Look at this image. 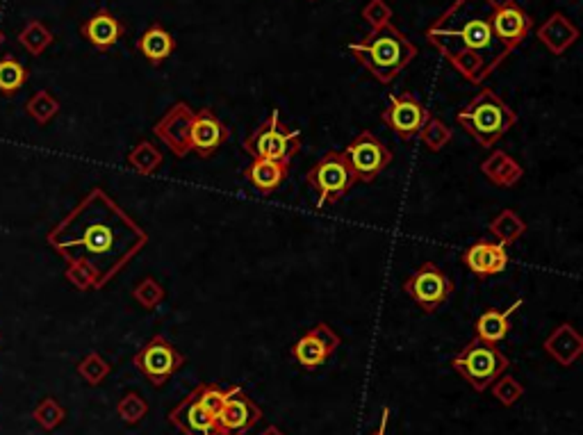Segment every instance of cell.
Listing matches in <instances>:
<instances>
[{
    "label": "cell",
    "mask_w": 583,
    "mask_h": 435,
    "mask_svg": "<svg viewBox=\"0 0 583 435\" xmlns=\"http://www.w3.org/2000/svg\"><path fill=\"white\" fill-rule=\"evenodd\" d=\"M48 244L101 290L149 244V232L96 187L48 232Z\"/></svg>",
    "instance_id": "obj_1"
},
{
    "label": "cell",
    "mask_w": 583,
    "mask_h": 435,
    "mask_svg": "<svg viewBox=\"0 0 583 435\" xmlns=\"http://www.w3.org/2000/svg\"><path fill=\"white\" fill-rule=\"evenodd\" d=\"M495 5L497 0H454L426 30V42L472 84L490 78L513 53L492 30Z\"/></svg>",
    "instance_id": "obj_2"
},
{
    "label": "cell",
    "mask_w": 583,
    "mask_h": 435,
    "mask_svg": "<svg viewBox=\"0 0 583 435\" xmlns=\"http://www.w3.org/2000/svg\"><path fill=\"white\" fill-rule=\"evenodd\" d=\"M349 53L361 66H365L379 83L390 84L417 55L410 39L392 24L370 30L361 42L349 44Z\"/></svg>",
    "instance_id": "obj_3"
},
{
    "label": "cell",
    "mask_w": 583,
    "mask_h": 435,
    "mask_svg": "<svg viewBox=\"0 0 583 435\" xmlns=\"http://www.w3.org/2000/svg\"><path fill=\"white\" fill-rule=\"evenodd\" d=\"M459 124L465 133L474 137L483 149H492L515 124L518 114L492 89H481L463 110L459 112Z\"/></svg>",
    "instance_id": "obj_4"
},
{
    "label": "cell",
    "mask_w": 583,
    "mask_h": 435,
    "mask_svg": "<svg viewBox=\"0 0 583 435\" xmlns=\"http://www.w3.org/2000/svg\"><path fill=\"white\" fill-rule=\"evenodd\" d=\"M242 146H244V151L251 158L292 164V158L301 151V133L282 124L278 110H273L258 128H253L246 134Z\"/></svg>",
    "instance_id": "obj_5"
},
{
    "label": "cell",
    "mask_w": 583,
    "mask_h": 435,
    "mask_svg": "<svg viewBox=\"0 0 583 435\" xmlns=\"http://www.w3.org/2000/svg\"><path fill=\"white\" fill-rule=\"evenodd\" d=\"M451 367H454L477 392H486V390L509 370L510 362L495 344L474 338L451 358Z\"/></svg>",
    "instance_id": "obj_6"
},
{
    "label": "cell",
    "mask_w": 583,
    "mask_h": 435,
    "mask_svg": "<svg viewBox=\"0 0 583 435\" xmlns=\"http://www.w3.org/2000/svg\"><path fill=\"white\" fill-rule=\"evenodd\" d=\"M306 181L312 190H317V208H326V205H335L340 199L349 194L356 185L351 169H349L347 158L342 151H329L321 155L306 173Z\"/></svg>",
    "instance_id": "obj_7"
},
{
    "label": "cell",
    "mask_w": 583,
    "mask_h": 435,
    "mask_svg": "<svg viewBox=\"0 0 583 435\" xmlns=\"http://www.w3.org/2000/svg\"><path fill=\"white\" fill-rule=\"evenodd\" d=\"M403 292L417 303L421 312L433 315L438 312V308L451 297L454 292V281L447 276L445 269H440L433 262H424L417 272H412L410 276L403 281Z\"/></svg>",
    "instance_id": "obj_8"
},
{
    "label": "cell",
    "mask_w": 583,
    "mask_h": 435,
    "mask_svg": "<svg viewBox=\"0 0 583 435\" xmlns=\"http://www.w3.org/2000/svg\"><path fill=\"white\" fill-rule=\"evenodd\" d=\"M185 353L178 351V349L173 347L167 338H163V335L151 338L133 358V365L146 376V381H149L153 388L167 385L169 379H172L178 370L185 367Z\"/></svg>",
    "instance_id": "obj_9"
},
{
    "label": "cell",
    "mask_w": 583,
    "mask_h": 435,
    "mask_svg": "<svg viewBox=\"0 0 583 435\" xmlns=\"http://www.w3.org/2000/svg\"><path fill=\"white\" fill-rule=\"evenodd\" d=\"M342 155L347 158L356 183H374L392 164V151L370 130L351 139Z\"/></svg>",
    "instance_id": "obj_10"
},
{
    "label": "cell",
    "mask_w": 583,
    "mask_h": 435,
    "mask_svg": "<svg viewBox=\"0 0 583 435\" xmlns=\"http://www.w3.org/2000/svg\"><path fill=\"white\" fill-rule=\"evenodd\" d=\"M260 420H262V408L240 385H231L217 417H214V433L246 435Z\"/></svg>",
    "instance_id": "obj_11"
},
{
    "label": "cell",
    "mask_w": 583,
    "mask_h": 435,
    "mask_svg": "<svg viewBox=\"0 0 583 435\" xmlns=\"http://www.w3.org/2000/svg\"><path fill=\"white\" fill-rule=\"evenodd\" d=\"M430 119V112L426 110L424 103L415 96V94H392L388 101V107L380 112V121L397 134L399 139L408 142L420 130L424 128L426 121Z\"/></svg>",
    "instance_id": "obj_12"
},
{
    "label": "cell",
    "mask_w": 583,
    "mask_h": 435,
    "mask_svg": "<svg viewBox=\"0 0 583 435\" xmlns=\"http://www.w3.org/2000/svg\"><path fill=\"white\" fill-rule=\"evenodd\" d=\"M338 347L340 335L335 333L329 324L320 321V324L312 326L308 333H303L301 338H299V342L292 347V358H294L303 370L312 371L324 365Z\"/></svg>",
    "instance_id": "obj_13"
},
{
    "label": "cell",
    "mask_w": 583,
    "mask_h": 435,
    "mask_svg": "<svg viewBox=\"0 0 583 435\" xmlns=\"http://www.w3.org/2000/svg\"><path fill=\"white\" fill-rule=\"evenodd\" d=\"M192 121H194V110L187 103L181 101L169 107L167 114L155 124L153 133L160 142L167 143L173 155L185 158L187 153H192Z\"/></svg>",
    "instance_id": "obj_14"
},
{
    "label": "cell",
    "mask_w": 583,
    "mask_h": 435,
    "mask_svg": "<svg viewBox=\"0 0 583 435\" xmlns=\"http://www.w3.org/2000/svg\"><path fill=\"white\" fill-rule=\"evenodd\" d=\"M228 139H231V128L210 107H201L194 112L190 143L199 158H212Z\"/></svg>",
    "instance_id": "obj_15"
},
{
    "label": "cell",
    "mask_w": 583,
    "mask_h": 435,
    "mask_svg": "<svg viewBox=\"0 0 583 435\" xmlns=\"http://www.w3.org/2000/svg\"><path fill=\"white\" fill-rule=\"evenodd\" d=\"M492 30L506 48L515 51L533 30V19L515 0H504L492 10Z\"/></svg>",
    "instance_id": "obj_16"
},
{
    "label": "cell",
    "mask_w": 583,
    "mask_h": 435,
    "mask_svg": "<svg viewBox=\"0 0 583 435\" xmlns=\"http://www.w3.org/2000/svg\"><path fill=\"white\" fill-rule=\"evenodd\" d=\"M509 246L499 244V242L490 240H477L469 249L463 251V264L474 273L477 278H490L497 273H504L509 267Z\"/></svg>",
    "instance_id": "obj_17"
},
{
    "label": "cell",
    "mask_w": 583,
    "mask_h": 435,
    "mask_svg": "<svg viewBox=\"0 0 583 435\" xmlns=\"http://www.w3.org/2000/svg\"><path fill=\"white\" fill-rule=\"evenodd\" d=\"M80 33L96 51L107 53L121 42L125 35V25L110 10H98L80 25Z\"/></svg>",
    "instance_id": "obj_18"
},
{
    "label": "cell",
    "mask_w": 583,
    "mask_h": 435,
    "mask_svg": "<svg viewBox=\"0 0 583 435\" xmlns=\"http://www.w3.org/2000/svg\"><path fill=\"white\" fill-rule=\"evenodd\" d=\"M169 421L183 435H217L214 433V417L196 401L192 392L169 412Z\"/></svg>",
    "instance_id": "obj_19"
},
{
    "label": "cell",
    "mask_w": 583,
    "mask_h": 435,
    "mask_svg": "<svg viewBox=\"0 0 583 435\" xmlns=\"http://www.w3.org/2000/svg\"><path fill=\"white\" fill-rule=\"evenodd\" d=\"M578 39V30L563 12H554L545 24L538 28V42L547 46V51L554 55H565L568 48H572Z\"/></svg>",
    "instance_id": "obj_20"
},
{
    "label": "cell",
    "mask_w": 583,
    "mask_h": 435,
    "mask_svg": "<svg viewBox=\"0 0 583 435\" xmlns=\"http://www.w3.org/2000/svg\"><path fill=\"white\" fill-rule=\"evenodd\" d=\"M545 351L554 358L558 365L572 367L583 353V338L572 324H560L554 333L545 340Z\"/></svg>",
    "instance_id": "obj_21"
},
{
    "label": "cell",
    "mask_w": 583,
    "mask_h": 435,
    "mask_svg": "<svg viewBox=\"0 0 583 435\" xmlns=\"http://www.w3.org/2000/svg\"><path fill=\"white\" fill-rule=\"evenodd\" d=\"M287 173H290V164L273 163V160L264 158H253V163L242 172V176L246 178V183L255 187L260 194H273L282 183L287 181Z\"/></svg>",
    "instance_id": "obj_22"
},
{
    "label": "cell",
    "mask_w": 583,
    "mask_h": 435,
    "mask_svg": "<svg viewBox=\"0 0 583 435\" xmlns=\"http://www.w3.org/2000/svg\"><path fill=\"white\" fill-rule=\"evenodd\" d=\"M137 51L142 53L151 64L160 66L173 55V51H176V39H173V35L169 33L167 28H163L160 24H153L151 28L143 30L142 37L137 39Z\"/></svg>",
    "instance_id": "obj_23"
},
{
    "label": "cell",
    "mask_w": 583,
    "mask_h": 435,
    "mask_svg": "<svg viewBox=\"0 0 583 435\" xmlns=\"http://www.w3.org/2000/svg\"><path fill=\"white\" fill-rule=\"evenodd\" d=\"M522 306H524V299H518V302L510 303V308H506V311H495V308H490V311L483 312V315L477 320V324H474V329H477V338L490 344H497L501 342V340H506V335L510 333V317H513Z\"/></svg>",
    "instance_id": "obj_24"
},
{
    "label": "cell",
    "mask_w": 583,
    "mask_h": 435,
    "mask_svg": "<svg viewBox=\"0 0 583 435\" xmlns=\"http://www.w3.org/2000/svg\"><path fill=\"white\" fill-rule=\"evenodd\" d=\"M481 172L497 187H515L524 176V169L519 167L518 160H513L504 151H492L490 158L483 160Z\"/></svg>",
    "instance_id": "obj_25"
},
{
    "label": "cell",
    "mask_w": 583,
    "mask_h": 435,
    "mask_svg": "<svg viewBox=\"0 0 583 435\" xmlns=\"http://www.w3.org/2000/svg\"><path fill=\"white\" fill-rule=\"evenodd\" d=\"M488 231L492 232V237H497L499 244L510 246L527 232V223H524V219L515 210H501L490 222Z\"/></svg>",
    "instance_id": "obj_26"
},
{
    "label": "cell",
    "mask_w": 583,
    "mask_h": 435,
    "mask_svg": "<svg viewBox=\"0 0 583 435\" xmlns=\"http://www.w3.org/2000/svg\"><path fill=\"white\" fill-rule=\"evenodd\" d=\"M163 163H164L163 151H160L153 142H149V139L137 142V146L128 153V164L134 169V172L142 173V176H151V173H155L160 167H163Z\"/></svg>",
    "instance_id": "obj_27"
},
{
    "label": "cell",
    "mask_w": 583,
    "mask_h": 435,
    "mask_svg": "<svg viewBox=\"0 0 583 435\" xmlns=\"http://www.w3.org/2000/svg\"><path fill=\"white\" fill-rule=\"evenodd\" d=\"M28 71L15 57H3L0 60V94L15 96L25 83H28Z\"/></svg>",
    "instance_id": "obj_28"
},
{
    "label": "cell",
    "mask_w": 583,
    "mask_h": 435,
    "mask_svg": "<svg viewBox=\"0 0 583 435\" xmlns=\"http://www.w3.org/2000/svg\"><path fill=\"white\" fill-rule=\"evenodd\" d=\"M53 42H55V37H53V33L42 24V21H30V24L19 33V44L30 53V55H42Z\"/></svg>",
    "instance_id": "obj_29"
},
{
    "label": "cell",
    "mask_w": 583,
    "mask_h": 435,
    "mask_svg": "<svg viewBox=\"0 0 583 435\" xmlns=\"http://www.w3.org/2000/svg\"><path fill=\"white\" fill-rule=\"evenodd\" d=\"M420 139L430 153H438V151H442L451 142V128L445 121L438 119V116H430L424 124V128L420 130Z\"/></svg>",
    "instance_id": "obj_30"
},
{
    "label": "cell",
    "mask_w": 583,
    "mask_h": 435,
    "mask_svg": "<svg viewBox=\"0 0 583 435\" xmlns=\"http://www.w3.org/2000/svg\"><path fill=\"white\" fill-rule=\"evenodd\" d=\"M25 110H28V114L33 116L37 124L44 125L57 116V112H60V101H57L51 92L42 89V92H37L25 103Z\"/></svg>",
    "instance_id": "obj_31"
},
{
    "label": "cell",
    "mask_w": 583,
    "mask_h": 435,
    "mask_svg": "<svg viewBox=\"0 0 583 435\" xmlns=\"http://www.w3.org/2000/svg\"><path fill=\"white\" fill-rule=\"evenodd\" d=\"M33 420L42 426L44 430H55L62 421L66 420V410L60 406V401L53 397L42 399L37 408L33 410Z\"/></svg>",
    "instance_id": "obj_32"
},
{
    "label": "cell",
    "mask_w": 583,
    "mask_h": 435,
    "mask_svg": "<svg viewBox=\"0 0 583 435\" xmlns=\"http://www.w3.org/2000/svg\"><path fill=\"white\" fill-rule=\"evenodd\" d=\"M116 415L125 421V424L134 426L149 415V403L139 392H128L119 403H116Z\"/></svg>",
    "instance_id": "obj_33"
},
{
    "label": "cell",
    "mask_w": 583,
    "mask_h": 435,
    "mask_svg": "<svg viewBox=\"0 0 583 435\" xmlns=\"http://www.w3.org/2000/svg\"><path fill=\"white\" fill-rule=\"evenodd\" d=\"M110 362H107L101 353H89V356H84L83 361L78 362V374L83 376L84 383L89 385H101L103 381L110 376Z\"/></svg>",
    "instance_id": "obj_34"
},
{
    "label": "cell",
    "mask_w": 583,
    "mask_h": 435,
    "mask_svg": "<svg viewBox=\"0 0 583 435\" xmlns=\"http://www.w3.org/2000/svg\"><path fill=\"white\" fill-rule=\"evenodd\" d=\"M164 294H167L164 292V287L160 285L155 278H143V281H139L133 290L134 302H137L139 306L146 308V311H153V308H158L160 303L164 302Z\"/></svg>",
    "instance_id": "obj_35"
},
{
    "label": "cell",
    "mask_w": 583,
    "mask_h": 435,
    "mask_svg": "<svg viewBox=\"0 0 583 435\" xmlns=\"http://www.w3.org/2000/svg\"><path fill=\"white\" fill-rule=\"evenodd\" d=\"M490 388H492V394H495L497 401L506 408H510L513 403H518L519 399L524 397V385L509 374H501L499 379L490 385Z\"/></svg>",
    "instance_id": "obj_36"
},
{
    "label": "cell",
    "mask_w": 583,
    "mask_h": 435,
    "mask_svg": "<svg viewBox=\"0 0 583 435\" xmlns=\"http://www.w3.org/2000/svg\"><path fill=\"white\" fill-rule=\"evenodd\" d=\"M226 390L228 388H222V385L217 383H199L194 390H192V394H194L196 401H199L210 415L217 417L219 408H222L223 399H226Z\"/></svg>",
    "instance_id": "obj_37"
},
{
    "label": "cell",
    "mask_w": 583,
    "mask_h": 435,
    "mask_svg": "<svg viewBox=\"0 0 583 435\" xmlns=\"http://www.w3.org/2000/svg\"><path fill=\"white\" fill-rule=\"evenodd\" d=\"M361 15L362 19L371 25V30L392 24V7H390L385 0H370V3L362 7Z\"/></svg>",
    "instance_id": "obj_38"
},
{
    "label": "cell",
    "mask_w": 583,
    "mask_h": 435,
    "mask_svg": "<svg viewBox=\"0 0 583 435\" xmlns=\"http://www.w3.org/2000/svg\"><path fill=\"white\" fill-rule=\"evenodd\" d=\"M388 420H390V408H383V417H380L379 430H374L371 435H388Z\"/></svg>",
    "instance_id": "obj_39"
},
{
    "label": "cell",
    "mask_w": 583,
    "mask_h": 435,
    "mask_svg": "<svg viewBox=\"0 0 583 435\" xmlns=\"http://www.w3.org/2000/svg\"><path fill=\"white\" fill-rule=\"evenodd\" d=\"M260 435H285V433H282V430L278 429V426H267V429H264Z\"/></svg>",
    "instance_id": "obj_40"
},
{
    "label": "cell",
    "mask_w": 583,
    "mask_h": 435,
    "mask_svg": "<svg viewBox=\"0 0 583 435\" xmlns=\"http://www.w3.org/2000/svg\"><path fill=\"white\" fill-rule=\"evenodd\" d=\"M0 44H3V33H0Z\"/></svg>",
    "instance_id": "obj_41"
},
{
    "label": "cell",
    "mask_w": 583,
    "mask_h": 435,
    "mask_svg": "<svg viewBox=\"0 0 583 435\" xmlns=\"http://www.w3.org/2000/svg\"><path fill=\"white\" fill-rule=\"evenodd\" d=\"M311 3H312V0H311Z\"/></svg>",
    "instance_id": "obj_42"
}]
</instances>
